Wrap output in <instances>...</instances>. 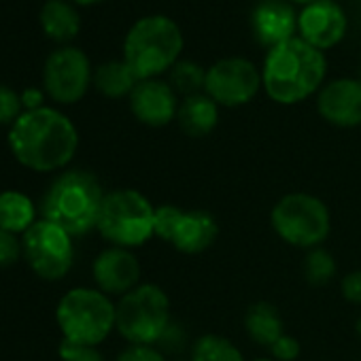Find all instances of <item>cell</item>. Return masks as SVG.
I'll return each instance as SVG.
<instances>
[{
    "mask_svg": "<svg viewBox=\"0 0 361 361\" xmlns=\"http://www.w3.org/2000/svg\"><path fill=\"white\" fill-rule=\"evenodd\" d=\"M9 149L22 166L35 172H56L75 157L79 132L62 111L41 106L18 117L9 130Z\"/></svg>",
    "mask_w": 361,
    "mask_h": 361,
    "instance_id": "obj_1",
    "label": "cell"
},
{
    "mask_svg": "<svg viewBox=\"0 0 361 361\" xmlns=\"http://www.w3.org/2000/svg\"><path fill=\"white\" fill-rule=\"evenodd\" d=\"M327 75L325 54L293 37L268 49L262 66L264 92L276 104H298L319 94Z\"/></svg>",
    "mask_w": 361,
    "mask_h": 361,
    "instance_id": "obj_2",
    "label": "cell"
},
{
    "mask_svg": "<svg viewBox=\"0 0 361 361\" xmlns=\"http://www.w3.org/2000/svg\"><path fill=\"white\" fill-rule=\"evenodd\" d=\"M104 190L96 174L75 168L54 178L41 202L43 219L56 224L71 236H85L96 230Z\"/></svg>",
    "mask_w": 361,
    "mask_h": 361,
    "instance_id": "obj_3",
    "label": "cell"
},
{
    "mask_svg": "<svg viewBox=\"0 0 361 361\" xmlns=\"http://www.w3.org/2000/svg\"><path fill=\"white\" fill-rule=\"evenodd\" d=\"M183 32L166 16H147L132 24L123 39V62L138 81L157 79L180 60Z\"/></svg>",
    "mask_w": 361,
    "mask_h": 361,
    "instance_id": "obj_4",
    "label": "cell"
},
{
    "mask_svg": "<svg viewBox=\"0 0 361 361\" xmlns=\"http://www.w3.org/2000/svg\"><path fill=\"white\" fill-rule=\"evenodd\" d=\"M56 321L64 342L98 346L115 329V304L92 287H75L62 295Z\"/></svg>",
    "mask_w": 361,
    "mask_h": 361,
    "instance_id": "obj_5",
    "label": "cell"
},
{
    "mask_svg": "<svg viewBox=\"0 0 361 361\" xmlns=\"http://www.w3.org/2000/svg\"><path fill=\"white\" fill-rule=\"evenodd\" d=\"M96 230L113 247H142L155 236V209L136 190H113L102 200Z\"/></svg>",
    "mask_w": 361,
    "mask_h": 361,
    "instance_id": "obj_6",
    "label": "cell"
},
{
    "mask_svg": "<svg viewBox=\"0 0 361 361\" xmlns=\"http://www.w3.org/2000/svg\"><path fill=\"white\" fill-rule=\"evenodd\" d=\"M170 323V300L153 283L134 287L115 304V329L130 344L155 346Z\"/></svg>",
    "mask_w": 361,
    "mask_h": 361,
    "instance_id": "obj_7",
    "label": "cell"
},
{
    "mask_svg": "<svg viewBox=\"0 0 361 361\" xmlns=\"http://www.w3.org/2000/svg\"><path fill=\"white\" fill-rule=\"evenodd\" d=\"M270 224L281 240L308 251L321 247L331 230V217L325 202L304 192L283 196L272 207Z\"/></svg>",
    "mask_w": 361,
    "mask_h": 361,
    "instance_id": "obj_8",
    "label": "cell"
},
{
    "mask_svg": "<svg viewBox=\"0 0 361 361\" xmlns=\"http://www.w3.org/2000/svg\"><path fill=\"white\" fill-rule=\"evenodd\" d=\"M155 236L180 253L198 255L215 245L219 226L207 211H183L172 204H161L155 209Z\"/></svg>",
    "mask_w": 361,
    "mask_h": 361,
    "instance_id": "obj_9",
    "label": "cell"
},
{
    "mask_svg": "<svg viewBox=\"0 0 361 361\" xmlns=\"http://www.w3.org/2000/svg\"><path fill=\"white\" fill-rule=\"evenodd\" d=\"M22 247L28 266L45 281H62L75 264L73 236L47 219H37L22 236Z\"/></svg>",
    "mask_w": 361,
    "mask_h": 361,
    "instance_id": "obj_10",
    "label": "cell"
},
{
    "mask_svg": "<svg viewBox=\"0 0 361 361\" xmlns=\"http://www.w3.org/2000/svg\"><path fill=\"white\" fill-rule=\"evenodd\" d=\"M94 83V71L85 51L73 45L51 51L43 66L45 94L58 104L79 102Z\"/></svg>",
    "mask_w": 361,
    "mask_h": 361,
    "instance_id": "obj_11",
    "label": "cell"
},
{
    "mask_svg": "<svg viewBox=\"0 0 361 361\" xmlns=\"http://www.w3.org/2000/svg\"><path fill=\"white\" fill-rule=\"evenodd\" d=\"M262 87V71L240 56L221 58L207 71L204 94L226 109L249 104Z\"/></svg>",
    "mask_w": 361,
    "mask_h": 361,
    "instance_id": "obj_12",
    "label": "cell"
},
{
    "mask_svg": "<svg viewBox=\"0 0 361 361\" xmlns=\"http://www.w3.org/2000/svg\"><path fill=\"white\" fill-rule=\"evenodd\" d=\"M348 20L334 0H317L298 13V37L319 51L334 49L346 37Z\"/></svg>",
    "mask_w": 361,
    "mask_h": 361,
    "instance_id": "obj_13",
    "label": "cell"
},
{
    "mask_svg": "<svg viewBox=\"0 0 361 361\" xmlns=\"http://www.w3.org/2000/svg\"><path fill=\"white\" fill-rule=\"evenodd\" d=\"M317 113L336 128L361 126V81L344 77L325 83L317 94Z\"/></svg>",
    "mask_w": 361,
    "mask_h": 361,
    "instance_id": "obj_14",
    "label": "cell"
},
{
    "mask_svg": "<svg viewBox=\"0 0 361 361\" xmlns=\"http://www.w3.org/2000/svg\"><path fill=\"white\" fill-rule=\"evenodd\" d=\"M128 100H130L132 115L142 126L164 128L172 119H176L178 98L168 81H161V79L138 81Z\"/></svg>",
    "mask_w": 361,
    "mask_h": 361,
    "instance_id": "obj_15",
    "label": "cell"
},
{
    "mask_svg": "<svg viewBox=\"0 0 361 361\" xmlns=\"http://www.w3.org/2000/svg\"><path fill=\"white\" fill-rule=\"evenodd\" d=\"M96 287L106 295H126L140 281V264L130 249L111 247L98 253L92 264Z\"/></svg>",
    "mask_w": 361,
    "mask_h": 361,
    "instance_id": "obj_16",
    "label": "cell"
},
{
    "mask_svg": "<svg viewBox=\"0 0 361 361\" xmlns=\"http://www.w3.org/2000/svg\"><path fill=\"white\" fill-rule=\"evenodd\" d=\"M253 37L266 49H272L298 32V16L285 0H262L251 13Z\"/></svg>",
    "mask_w": 361,
    "mask_h": 361,
    "instance_id": "obj_17",
    "label": "cell"
},
{
    "mask_svg": "<svg viewBox=\"0 0 361 361\" xmlns=\"http://www.w3.org/2000/svg\"><path fill=\"white\" fill-rule=\"evenodd\" d=\"M176 123L183 130V134L192 138L209 136L219 123V104L204 92L196 96H188L178 102Z\"/></svg>",
    "mask_w": 361,
    "mask_h": 361,
    "instance_id": "obj_18",
    "label": "cell"
},
{
    "mask_svg": "<svg viewBox=\"0 0 361 361\" xmlns=\"http://www.w3.org/2000/svg\"><path fill=\"white\" fill-rule=\"evenodd\" d=\"M39 24L43 35L54 43H60L62 47L75 41L81 32V16L68 0H47L41 7Z\"/></svg>",
    "mask_w": 361,
    "mask_h": 361,
    "instance_id": "obj_19",
    "label": "cell"
},
{
    "mask_svg": "<svg viewBox=\"0 0 361 361\" xmlns=\"http://www.w3.org/2000/svg\"><path fill=\"white\" fill-rule=\"evenodd\" d=\"M245 329L249 338L264 348H270L285 334L283 317L270 302H255L249 306L245 314Z\"/></svg>",
    "mask_w": 361,
    "mask_h": 361,
    "instance_id": "obj_20",
    "label": "cell"
},
{
    "mask_svg": "<svg viewBox=\"0 0 361 361\" xmlns=\"http://www.w3.org/2000/svg\"><path fill=\"white\" fill-rule=\"evenodd\" d=\"M37 224L35 202L16 190L0 194V230L11 234H26Z\"/></svg>",
    "mask_w": 361,
    "mask_h": 361,
    "instance_id": "obj_21",
    "label": "cell"
},
{
    "mask_svg": "<svg viewBox=\"0 0 361 361\" xmlns=\"http://www.w3.org/2000/svg\"><path fill=\"white\" fill-rule=\"evenodd\" d=\"M138 79L123 60H109L94 71V85L104 98H130Z\"/></svg>",
    "mask_w": 361,
    "mask_h": 361,
    "instance_id": "obj_22",
    "label": "cell"
},
{
    "mask_svg": "<svg viewBox=\"0 0 361 361\" xmlns=\"http://www.w3.org/2000/svg\"><path fill=\"white\" fill-rule=\"evenodd\" d=\"M190 361H245V357L232 340L217 334H207L192 344Z\"/></svg>",
    "mask_w": 361,
    "mask_h": 361,
    "instance_id": "obj_23",
    "label": "cell"
},
{
    "mask_svg": "<svg viewBox=\"0 0 361 361\" xmlns=\"http://www.w3.org/2000/svg\"><path fill=\"white\" fill-rule=\"evenodd\" d=\"M170 85L176 94H180L183 98L188 96H196L204 92V83H207V71L194 62V60H178L172 68H170Z\"/></svg>",
    "mask_w": 361,
    "mask_h": 361,
    "instance_id": "obj_24",
    "label": "cell"
},
{
    "mask_svg": "<svg viewBox=\"0 0 361 361\" xmlns=\"http://www.w3.org/2000/svg\"><path fill=\"white\" fill-rule=\"evenodd\" d=\"M304 276L310 285L319 287L336 276V259L323 247L310 249L304 257Z\"/></svg>",
    "mask_w": 361,
    "mask_h": 361,
    "instance_id": "obj_25",
    "label": "cell"
},
{
    "mask_svg": "<svg viewBox=\"0 0 361 361\" xmlns=\"http://www.w3.org/2000/svg\"><path fill=\"white\" fill-rule=\"evenodd\" d=\"M22 113V96L9 85H0V126H13Z\"/></svg>",
    "mask_w": 361,
    "mask_h": 361,
    "instance_id": "obj_26",
    "label": "cell"
},
{
    "mask_svg": "<svg viewBox=\"0 0 361 361\" xmlns=\"http://www.w3.org/2000/svg\"><path fill=\"white\" fill-rule=\"evenodd\" d=\"M22 257H24L22 238H18V234L0 230V268H9L18 264Z\"/></svg>",
    "mask_w": 361,
    "mask_h": 361,
    "instance_id": "obj_27",
    "label": "cell"
},
{
    "mask_svg": "<svg viewBox=\"0 0 361 361\" xmlns=\"http://www.w3.org/2000/svg\"><path fill=\"white\" fill-rule=\"evenodd\" d=\"M58 353H60L62 361H104V357L98 350V346L71 344V342H64V340H62Z\"/></svg>",
    "mask_w": 361,
    "mask_h": 361,
    "instance_id": "obj_28",
    "label": "cell"
},
{
    "mask_svg": "<svg viewBox=\"0 0 361 361\" xmlns=\"http://www.w3.org/2000/svg\"><path fill=\"white\" fill-rule=\"evenodd\" d=\"M268 350H270V355H272L274 361H295L300 357V350L302 348H300L298 338H293L289 334H283Z\"/></svg>",
    "mask_w": 361,
    "mask_h": 361,
    "instance_id": "obj_29",
    "label": "cell"
},
{
    "mask_svg": "<svg viewBox=\"0 0 361 361\" xmlns=\"http://www.w3.org/2000/svg\"><path fill=\"white\" fill-rule=\"evenodd\" d=\"M117 361H166V357H164V353L157 350L155 346L130 344L126 350L119 353Z\"/></svg>",
    "mask_w": 361,
    "mask_h": 361,
    "instance_id": "obj_30",
    "label": "cell"
},
{
    "mask_svg": "<svg viewBox=\"0 0 361 361\" xmlns=\"http://www.w3.org/2000/svg\"><path fill=\"white\" fill-rule=\"evenodd\" d=\"M340 291L346 302L361 304V270H353V272L344 274V279L340 283Z\"/></svg>",
    "mask_w": 361,
    "mask_h": 361,
    "instance_id": "obj_31",
    "label": "cell"
},
{
    "mask_svg": "<svg viewBox=\"0 0 361 361\" xmlns=\"http://www.w3.org/2000/svg\"><path fill=\"white\" fill-rule=\"evenodd\" d=\"M183 342H185V334H183V329H180V325L170 323V325H168V329L164 331V336H161V340H159L157 344H161L166 350L178 353L180 348L185 346Z\"/></svg>",
    "mask_w": 361,
    "mask_h": 361,
    "instance_id": "obj_32",
    "label": "cell"
},
{
    "mask_svg": "<svg viewBox=\"0 0 361 361\" xmlns=\"http://www.w3.org/2000/svg\"><path fill=\"white\" fill-rule=\"evenodd\" d=\"M22 96V104L26 111H35V109H41L45 106L43 100H45V92L43 90H37V87H28L26 92L20 94Z\"/></svg>",
    "mask_w": 361,
    "mask_h": 361,
    "instance_id": "obj_33",
    "label": "cell"
},
{
    "mask_svg": "<svg viewBox=\"0 0 361 361\" xmlns=\"http://www.w3.org/2000/svg\"><path fill=\"white\" fill-rule=\"evenodd\" d=\"M73 5H79V7H94V5H100L104 0H68Z\"/></svg>",
    "mask_w": 361,
    "mask_h": 361,
    "instance_id": "obj_34",
    "label": "cell"
},
{
    "mask_svg": "<svg viewBox=\"0 0 361 361\" xmlns=\"http://www.w3.org/2000/svg\"><path fill=\"white\" fill-rule=\"evenodd\" d=\"M291 5H302V7H306V5H312V3H317V0H289Z\"/></svg>",
    "mask_w": 361,
    "mask_h": 361,
    "instance_id": "obj_35",
    "label": "cell"
},
{
    "mask_svg": "<svg viewBox=\"0 0 361 361\" xmlns=\"http://www.w3.org/2000/svg\"><path fill=\"white\" fill-rule=\"evenodd\" d=\"M355 329H357V336H359V340H361V314H359V319H357V325H355Z\"/></svg>",
    "mask_w": 361,
    "mask_h": 361,
    "instance_id": "obj_36",
    "label": "cell"
},
{
    "mask_svg": "<svg viewBox=\"0 0 361 361\" xmlns=\"http://www.w3.org/2000/svg\"><path fill=\"white\" fill-rule=\"evenodd\" d=\"M357 79L361 81V64H359V68H357Z\"/></svg>",
    "mask_w": 361,
    "mask_h": 361,
    "instance_id": "obj_37",
    "label": "cell"
},
{
    "mask_svg": "<svg viewBox=\"0 0 361 361\" xmlns=\"http://www.w3.org/2000/svg\"><path fill=\"white\" fill-rule=\"evenodd\" d=\"M255 361H274V359H255Z\"/></svg>",
    "mask_w": 361,
    "mask_h": 361,
    "instance_id": "obj_38",
    "label": "cell"
}]
</instances>
